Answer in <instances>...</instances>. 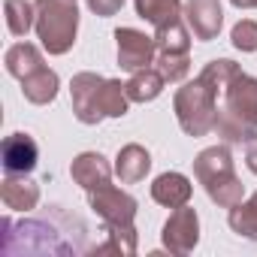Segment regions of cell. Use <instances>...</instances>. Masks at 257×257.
I'll list each match as a JSON object with an SVG mask.
<instances>
[{
  "mask_svg": "<svg viewBox=\"0 0 257 257\" xmlns=\"http://www.w3.org/2000/svg\"><path fill=\"white\" fill-rule=\"evenodd\" d=\"M4 64H7V73H10V76H16V79L22 82L31 70H37V67H40V64H46V61H43V52H40L34 43H16V46H10V49H7Z\"/></svg>",
  "mask_w": 257,
  "mask_h": 257,
  "instance_id": "cell-18",
  "label": "cell"
},
{
  "mask_svg": "<svg viewBox=\"0 0 257 257\" xmlns=\"http://www.w3.org/2000/svg\"><path fill=\"white\" fill-rule=\"evenodd\" d=\"M73 182L82 185L85 191H97V188H106L112 185V167L106 164V158L100 152H82L79 158H73Z\"/></svg>",
  "mask_w": 257,
  "mask_h": 257,
  "instance_id": "cell-11",
  "label": "cell"
},
{
  "mask_svg": "<svg viewBox=\"0 0 257 257\" xmlns=\"http://www.w3.org/2000/svg\"><path fill=\"white\" fill-rule=\"evenodd\" d=\"M191 179L182 176V173H164L152 182V200L167 206V209H179V206H188L191 200Z\"/></svg>",
  "mask_w": 257,
  "mask_h": 257,
  "instance_id": "cell-14",
  "label": "cell"
},
{
  "mask_svg": "<svg viewBox=\"0 0 257 257\" xmlns=\"http://www.w3.org/2000/svg\"><path fill=\"white\" fill-rule=\"evenodd\" d=\"M194 176L206 188L209 200L218 203L221 209H233L245 197V185L236 176L233 155L227 146H209L194 158Z\"/></svg>",
  "mask_w": 257,
  "mask_h": 257,
  "instance_id": "cell-4",
  "label": "cell"
},
{
  "mask_svg": "<svg viewBox=\"0 0 257 257\" xmlns=\"http://www.w3.org/2000/svg\"><path fill=\"white\" fill-rule=\"evenodd\" d=\"M245 161H248V170L257 176V140H254V146L248 149V158H245Z\"/></svg>",
  "mask_w": 257,
  "mask_h": 257,
  "instance_id": "cell-25",
  "label": "cell"
},
{
  "mask_svg": "<svg viewBox=\"0 0 257 257\" xmlns=\"http://www.w3.org/2000/svg\"><path fill=\"white\" fill-rule=\"evenodd\" d=\"M161 239H164V248L170 254H191L197 248V242H200V218H197V212L191 206L173 209V215L164 224Z\"/></svg>",
  "mask_w": 257,
  "mask_h": 257,
  "instance_id": "cell-8",
  "label": "cell"
},
{
  "mask_svg": "<svg viewBox=\"0 0 257 257\" xmlns=\"http://www.w3.org/2000/svg\"><path fill=\"white\" fill-rule=\"evenodd\" d=\"M85 4H88V10H91V13H97V16L109 19V16H115V13L124 7V0H85Z\"/></svg>",
  "mask_w": 257,
  "mask_h": 257,
  "instance_id": "cell-24",
  "label": "cell"
},
{
  "mask_svg": "<svg viewBox=\"0 0 257 257\" xmlns=\"http://www.w3.org/2000/svg\"><path fill=\"white\" fill-rule=\"evenodd\" d=\"M0 200L13 212H31L40 203V185L28 179V173H7L0 182Z\"/></svg>",
  "mask_w": 257,
  "mask_h": 257,
  "instance_id": "cell-10",
  "label": "cell"
},
{
  "mask_svg": "<svg viewBox=\"0 0 257 257\" xmlns=\"http://www.w3.org/2000/svg\"><path fill=\"white\" fill-rule=\"evenodd\" d=\"M58 88H61V79L55 70H49V64H40L37 70H31L25 79H22V94L25 100H31L34 106H46L58 97Z\"/></svg>",
  "mask_w": 257,
  "mask_h": 257,
  "instance_id": "cell-13",
  "label": "cell"
},
{
  "mask_svg": "<svg viewBox=\"0 0 257 257\" xmlns=\"http://www.w3.org/2000/svg\"><path fill=\"white\" fill-rule=\"evenodd\" d=\"M91 209L103 218L106 233H137L134 230V218H137V200L131 194H124L115 185L88 191Z\"/></svg>",
  "mask_w": 257,
  "mask_h": 257,
  "instance_id": "cell-6",
  "label": "cell"
},
{
  "mask_svg": "<svg viewBox=\"0 0 257 257\" xmlns=\"http://www.w3.org/2000/svg\"><path fill=\"white\" fill-rule=\"evenodd\" d=\"M164 85H167V79L161 76L158 67H146V70H140V73H131V79L124 82L131 103H149V100L161 97Z\"/></svg>",
  "mask_w": 257,
  "mask_h": 257,
  "instance_id": "cell-17",
  "label": "cell"
},
{
  "mask_svg": "<svg viewBox=\"0 0 257 257\" xmlns=\"http://www.w3.org/2000/svg\"><path fill=\"white\" fill-rule=\"evenodd\" d=\"M37 37L49 55H67L79 31L76 0H37Z\"/></svg>",
  "mask_w": 257,
  "mask_h": 257,
  "instance_id": "cell-5",
  "label": "cell"
},
{
  "mask_svg": "<svg viewBox=\"0 0 257 257\" xmlns=\"http://www.w3.org/2000/svg\"><path fill=\"white\" fill-rule=\"evenodd\" d=\"M115 40H118V67L121 70L140 73V70H146V67L155 64V58H158L155 37H146L137 28H118Z\"/></svg>",
  "mask_w": 257,
  "mask_h": 257,
  "instance_id": "cell-7",
  "label": "cell"
},
{
  "mask_svg": "<svg viewBox=\"0 0 257 257\" xmlns=\"http://www.w3.org/2000/svg\"><path fill=\"white\" fill-rule=\"evenodd\" d=\"M155 67L161 70V76L167 82H182L188 76V70H191V58L188 55H158Z\"/></svg>",
  "mask_w": 257,
  "mask_h": 257,
  "instance_id": "cell-22",
  "label": "cell"
},
{
  "mask_svg": "<svg viewBox=\"0 0 257 257\" xmlns=\"http://www.w3.org/2000/svg\"><path fill=\"white\" fill-rule=\"evenodd\" d=\"M230 4L239 10H257V0H230Z\"/></svg>",
  "mask_w": 257,
  "mask_h": 257,
  "instance_id": "cell-26",
  "label": "cell"
},
{
  "mask_svg": "<svg viewBox=\"0 0 257 257\" xmlns=\"http://www.w3.org/2000/svg\"><path fill=\"white\" fill-rule=\"evenodd\" d=\"M230 40H233V46H236L239 52H257V22L242 19V22L233 28Z\"/></svg>",
  "mask_w": 257,
  "mask_h": 257,
  "instance_id": "cell-23",
  "label": "cell"
},
{
  "mask_svg": "<svg viewBox=\"0 0 257 257\" xmlns=\"http://www.w3.org/2000/svg\"><path fill=\"white\" fill-rule=\"evenodd\" d=\"M227 221H230L233 233H239L245 239H257V194H251L248 200H242L239 206H233Z\"/></svg>",
  "mask_w": 257,
  "mask_h": 257,
  "instance_id": "cell-21",
  "label": "cell"
},
{
  "mask_svg": "<svg viewBox=\"0 0 257 257\" xmlns=\"http://www.w3.org/2000/svg\"><path fill=\"white\" fill-rule=\"evenodd\" d=\"M242 76V67L230 58H218L212 64H206V70L182 85L176 91V118L182 124V131L191 137H203L209 131H215L218 124V100H224L227 88Z\"/></svg>",
  "mask_w": 257,
  "mask_h": 257,
  "instance_id": "cell-1",
  "label": "cell"
},
{
  "mask_svg": "<svg viewBox=\"0 0 257 257\" xmlns=\"http://www.w3.org/2000/svg\"><path fill=\"white\" fill-rule=\"evenodd\" d=\"M185 22L191 28V34L203 43L215 40L221 34L224 25V7L221 0H185Z\"/></svg>",
  "mask_w": 257,
  "mask_h": 257,
  "instance_id": "cell-9",
  "label": "cell"
},
{
  "mask_svg": "<svg viewBox=\"0 0 257 257\" xmlns=\"http://www.w3.org/2000/svg\"><path fill=\"white\" fill-rule=\"evenodd\" d=\"M215 131L224 143H254L257 140V79L239 76L227 94H224V109L218 112Z\"/></svg>",
  "mask_w": 257,
  "mask_h": 257,
  "instance_id": "cell-3",
  "label": "cell"
},
{
  "mask_svg": "<svg viewBox=\"0 0 257 257\" xmlns=\"http://www.w3.org/2000/svg\"><path fill=\"white\" fill-rule=\"evenodd\" d=\"M4 13H7V28L13 37H28V31L37 28V7L28 4V0H7Z\"/></svg>",
  "mask_w": 257,
  "mask_h": 257,
  "instance_id": "cell-19",
  "label": "cell"
},
{
  "mask_svg": "<svg viewBox=\"0 0 257 257\" xmlns=\"http://www.w3.org/2000/svg\"><path fill=\"white\" fill-rule=\"evenodd\" d=\"M73 115L82 124H100L103 118H124L131 109L127 88L118 79H103L97 73H79L70 82Z\"/></svg>",
  "mask_w": 257,
  "mask_h": 257,
  "instance_id": "cell-2",
  "label": "cell"
},
{
  "mask_svg": "<svg viewBox=\"0 0 257 257\" xmlns=\"http://www.w3.org/2000/svg\"><path fill=\"white\" fill-rule=\"evenodd\" d=\"M4 170L7 173H31L37 167V158H40V149L34 143L31 134H10L4 140Z\"/></svg>",
  "mask_w": 257,
  "mask_h": 257,
  "instance_id": "cell-12",
  "label": "cell"
},
{
  "mask_svg": "<svg viewBox=\"0 0 257 257\" xmlns=\"http://www.w3.org/2000/svg\"><path fill=\"white\" fill-rule=\"evenodd\" d=\"M185 16L179 19H170L164 25L155 28V43H158V55H188L191 49V37H188V28H185Z\"/></svg>",
  "mask_w": 257,
  "mask_h": 257,
  "instance_id": "cell-16",
  "label": "cell"
},
{
  "mask_svg": "<svg viewBox=\"0 0 257 257\" xmlns=\"http://www.w3.org/2000/svg\"><path fill=\"white\" fill-rule=\"evenodd\" d=\"M137 4V13H140V19H146V22H152L155 28L158 25H164V22H170V19H179V16H185L182 10V0H134Z\"/></svg>",
  "mask_w": 257,
  "mask_h": 257,
  "instance_id": "cell-20",
  "label": "cell"
},
{
  "mask_svg": "<svg viewBox=\"0 0 257 257\" xmlns=\"http://www.w3.org/2000/svg\"><path fill=\"white\" fill-rule=\"evenodd\" d=\"M149 170H152V155H149L143 146H137V143L124 146V149L118 152V158H115V176H118L124 185L143 182V179L149 176Z\"/></svg>",
  "mask_w": 257,
  "mask_h": 257,
  "instance_id": "cell-15",
  "label": "cell"
}]
</instances>
